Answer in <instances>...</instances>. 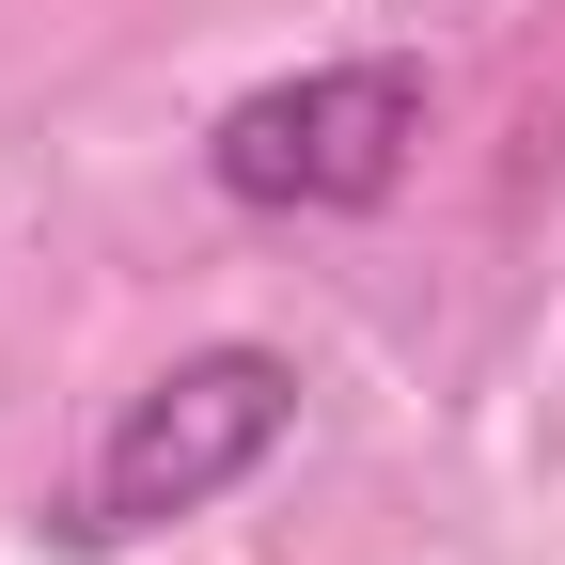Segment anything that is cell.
<instances>
[{"label": "cell", "mask_w": 565, "mask_h": 565, "mask_svg": "<svg viewBox=\"0 0 565 565\" xmlns=\"http://www.w3.org/2000/svg\"><path fill=\"white\" fill-rule=\"evenodd\" d=\"M282 440H299V362H282V345H189V362H158V377L110 408L95 471H79V550H126V534H158V519H204Z\"/></svg>", "instance_id": "obj_1"}, {"label": "cell", "mask_w": 565, "mask_h": 565, "mask_svg": "<svg viewBox=\"0 0 565 565\" xmlns=\"http://www.w3.org/2000/svg\"><path fill=\"white\" fill-rule=\"evenodd\" d=\"M408 158H424V63H393V47L299 63V79L236 95L221 141H204V173L267 221H362V204L408 189Z\"/></svg>", "instance_id": "obj_2"}]
</instances>
